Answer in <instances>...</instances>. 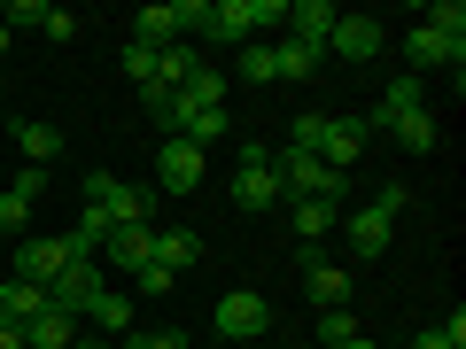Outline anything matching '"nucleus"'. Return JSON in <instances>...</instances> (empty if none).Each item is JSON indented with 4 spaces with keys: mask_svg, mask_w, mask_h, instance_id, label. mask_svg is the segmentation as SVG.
<instances>
[{
    "mask_svg": "<svg viewBox=\"0 0 466 349\" xmlns=\"http://www.w3.org/2000/svg\"><path fill=\"white\" fill-rule=\"evenodd\" d=\"M404 55H412V78H420V70H443V63H451V78H459V70H466V8H459V0L428 8V24H412Z\"/></svg>",
    "mask_w": 466,
    "mask_h": 349,
    "instance_id": "obj_1",
    "label": "nucleus"
},
{
    "mask_svg": "<svg viewBox=\"0 0 466 349\" xmlns=\"http://www.w3.org/2000/svg\"><path fill=\"white\" fill-rule=\"evenodd\" d=\"M288 148L319 155L327 171H350L358 155H366V116H296V133H288Z\"/></svg>",
    "mask_w": 466,
    "mask_h": 349,
    "instance_id": "obj_2",
    "label": "nucleus"
},
{
    "mask_svg": "<svg viewBox=\"0 0 466 349\" xmlns=\"http://www.w3.org/2000/svg\"><path fill=\"white\" fill-rule=\"evenodd\" d=\"M78 194L101 225H148L156 217V186H133V179H116V171H86Z\"/></svg>",
    "mask_w": 466,
    "mask_h": 349,
    "instance_id": "obj_3",
    "label": "nucleus"
},
{
    "mask_svg": "<svg viewBox=\"0 0 466 349\" xmlns=\"http://www.w3.org/2000/svg\"><path fill=\"white\" fill-rule=\"evenodd\" d=\"M404 202H412L404 186H381L366 210L350 217V249H358V256H381V249H389V233H397V210H404Z\"/></svg>",
    "mask_w": 466,
    "mask_h": 349,
    "instance_id": "obj_4",
    "label": "nucleus"
},
{
    "mask_svg": "<svg viewBox=\"0 0 466 349\" xmlns=\"http://www.w3.org/2000/svg\"><path fill=\"white\" fill-rule=\"evenodd\" d=\"M233 202L241 210H280V171H272V155L265 148H241V171H233Z\"/></svg>",
    "mask_w": 466,
    "mask_h": 349,
    "instance_id": "obj_5",
    "label": "nucleus"
},
{
    "mask_svg": "<svg viewBox=\"0 0 466 349\" xmlns=\"http://www.w3.org/2000/svg\"><path fill=\"white\" fill-rule=\"evenodd\" d=\"M226 342H249V334H265L272 326V303L257 295V287H233V295H218V318H210Z\"/></svg>",
    "mask_w": 466,
    "mask_h": 349,
    "instance_id": "obj_6",
    "label": "nucleus"
},
{
    "mask_svg": "<svg viewBox=\"0 0 466 349\" xmlns=\"http://www.w3.org/2000/svg\"><path fill=\"white\" fill-rule=\"evenodd\" d=\"M202 164H210V155H202L195 140H164V148H156V194H195Z\"/></svg>",
    "mask_w": 466,
    "mask_h": 349,
    "instance_id": "obj_7",
    "label": "nucleus"
},
{
    "mask_svg": "<svg viewBox=\"0 0 466 349\" xmlns=\"http://www.w3.org/2000/svg\"><path fill=\"white\" fill-rule=\"evenodd\" d=\"M63 264H70V256H63V233H55V241L39 233V241H24V249H16V272H8V280H24V287L47 295V287L63 280Z\"/></svg>",
    "mask_w": 466,
    "mask_h": 349,
    "instance_id": "obj_8",
    "label": "nucleus"
},
{
    "mask_svg": "<svg viewBox=\"0 0 466 349\" xmlns=\"http://www.w3.org/2000/svg\"><path fill=\"white\" fill-rule=\"evenodd\" d=\"M381 47H389L381 16H334V39H327V55H342V63H373Z\"/></svg>",
    "mask_w": 466,
    "mask_h": 349,
    "instance_id": "obj_9",
    "label": "nucleus"
},
{
    "mask_svg": "<svg viewBox=\"0 0 466 349\" xmlns=\"http://www.w3.org/2000/svg\"><path fill=\"white\" fill-rule=\"evenodd\" d=\"M303 295H311V311H350V272H334L319 249H303Z\"/></svg>",
    "mask_w": 466,
    "mask_h": 349,
    "instance_id": "obj_10",
    "label": "nucleus"
},
{
    "mask_svg": "<svg viewBox=\"0 0 466 349\" xmlns=\"http://www.w3.org/2000/svg\"><path fill=\"white\" fill-rule=\"evenodd\" d=\"M101 287H109V280H101L94 264H63V280L47 287V311H63V318H86V303H94Z\"/></svg>",
    "mask_w": 466,
    "mask_h": 349,
    "instance_id": "obj_11",
    "label": "nucleus"
},
{
    "mask_svg": "<svg viewBox=\"0 0 466 349\" xmlns=\"http://www.w3.org/2000/svg\"><path fill=\"white\" fill-rule=\"evenodd\" d=\"M280 39H303V47H319V55H327V39H334V8H327V0H288Z\"/></svg>",
    "mask_w": 466,
    "mask_h": 349,
    "instance_id": "obj_12",
    "label": "nucleus"
},
{
    "mask_svg": "<svg viewBox=\"0 0 466 349\" xmlns=\"http://www.w3.org/2000/svg\"><path fill=\"white\" fill-rule=\"evenodd\" d=\"M101 256H109L116 272H148V264H156V225H109Z\"/></svg>",
    "mask_w": 466,
    "mask_h": 349,
    "instance_id": "obj_13",
    "label": "nucleus"
},
{
    "mask_svg": "<svg viewBox=\"0 0 466 349\" xmlns=\"http://www.w3.org/2000/svg\"><path fill=\"white\" fill-rule=\"evenodd\" d=\"M412 109H428V78H412V70H404V78L381 94V109L366 116V133H381V125H397V116H412Z\"/></svg>",
    "mask_w": 466,
    "mask_h": 349,
    "instance_id": "obj_14",
    "label": "nucleus"
},
{
    "mask_svg": "<svg viewBox=\"0 0 466 349\" xmlns=\"http://www.w3.org/2000/svg\"><path fill=\"white\" fill-rule=\"evenodd\" d=\"M156 264H164L171 280L195 272V264H202V233H195V225H164V233H156Z\"/></svg>",
    "mask_w": 466,
    "mask_h": 349,
    "instance_id": "obj_15",
    "label": "nucleus"
},
{
    "mask_svg": "<svg viewBox=\"0 0 466 349\" xmlns=\"http://www.w3.org/2000/svg\"><path fill=\"white\" fill-rule=\"evenodd\" d=\"M39 311H47V295H39V287H24V280H8V272H0V326H32Z\"/></svg>",
    "mask_w": 466,
    "mask_h": 349,
    "instance_id": "obj_16",
    "label": "nucleus"
},
{
    "mask_svg": "<svg viewBox=\"0 0 466 349\" xmlns=\"http://www.w3.org/2000/svg\"><path fill=\"white\" fill-rule=\"evenodd\" d=\"M86 326L94 334H125L133 326V295H125V287H101V295L86 303Z\"/></svg>",
    "mask_w": 466,
    "mask_h": 349,
    "instance_id": "obj_17",
    "label": "nucleus"
},
{
    "mask_svg": "<svg viewBox=\"0 0 466 349\" xmlns=\"http://www.w3.org/2000/svg\"><path fill=\"white\" fill-rule=\"evenodd\" d=\"M280 210H288V225H296L303 249H319V233H334V217H342L334 202H280Z\"/></svg>",
    "mask_w": 466,
    "mask_h": 349,
    "instance_id": "obj_18",
    "label": "nucleus"
},
{
    "mask_svg": "<svg viewBox=\"0 0 466 349\" xmlns=\"http://www.w3.org/2000/svg\"><path fill=\"white\" fill-rule=\"evenodd\" d=\"M381 133H389V140H397V148H404V155H428V148H435V140H443V133H435V116H428V109H412V116H397V125H381Z\"/></svg>",
    "mask_w": 466,
    "mask_h": 349,
    "instance_id": "obj_19",
    "label": "nucleus"
},
{
    "mask_svg": "<svg viewBox=\"0 0 466 349\" xmlns=\"http://www.w3.org/2000/svg\"><path fill=\"white\" fill-rule=\"evenodd\" d=\"M70 342H78V318H63V311H39L24 326V349H70Z\"/></svg>",
    "mask_w": 466,
    "mask_h": 349,
    "instance_id": "obj_20",
    "label": "nucleus"
},
{
    "mask_svg": "<svg viewBox=\"0 0 466 349\" xmlns=\"http://www.w3.org/2000/svg\"><path fill=\"white\" fill-rule=\"evenodd\" d=\"M272 63H280V78H319V63H327V55L319 47H303V39H272Z\"/></svg>",
    "mask_w": 466,
    "mask_h": 349,
    "instance_id": "obj_21",
    "label": "nucleus"
},
{
    "mask_svg": "<svg viewBox=\"0 0 466 349\" xmlns=\"http://www.w3.org/2000/svg\"><path fill=\"white\" fill-rule=\"evenodd\" d=\"M16 148H24V164L47 171L55 155H63V133H55V125H16Z\"/></svg>",
    "mask_w": 466,
    "mask_h": 349,
    "instance_id": "obj_22",
    "label": "nucleus"
},
{
    "mask_svg": "<svg viewBox=\"0 0 466 349\" xmlns=\"http://www.w3.org/2000/svg\"><path fill=\"white\" fill-rule=\"evenodd\" d=\"M195 70H202V55L187 47V39H179V47H164V70H156V94H179V85L195 78Z\"/></svg>",
    "mask_w": 466,
    "mask_h": 349,
    "instance_id": "obj_23",
    "label": "nucleus"
},
{
    "mask_svg": "<svg viewBox=\"0 0 466 349\" xmlns=\"http://www.w3.org/2000/svg\"><path fill=\"white\" fill-rule=\"evenodd\" d=\"M156 70H164V47H140V39H125V78H133L140 94H156Z\"/></svg>",
    "mask_w": 466,
    "mask_h": 349,
    "instance_id": "obj_24",
    "label": "nucleus"
},
{
    "mask_svg": "<svg viewBox=\"0 0 466 349\" xmlns=\"http://www.w3.org/2000/svg\"><path fill=\"white\" fill-rule=\"evenodd\" d=\"M241 78H249V85H280V63H272V39H249V47H241Z\"/></svg>",
    "mask_w": 466,
    "mask_h": 349,
    "instance_id": "obj_25",
    "label": "nucleus"
},
{
    "mask_svg": "<svg viewBox=\"0 0 466 349\" xmlns=\"http://www.w3.org/2000/svg\"><path fill=\"white\" fill-rule=\"evenodd\" d=\"M350 334H358V318H350V311H319V342H327V349H342Z\"/></svg>",
    "mask_w": 466,
    "mask_h": 349,
    "instance_id": "obj_26",
    "label": "nucleus"
},
{
    "mask_svg": "<svg viewBox=\"0 0 466 349\" xmlns=\"http://www.w3.org/2000/svg\"><path fill=\"white\" fill-rule=\"evenodd\" d=\"M412 349H466V318L451 311V326H435V334H420Z\"/></svg>",
    "mask_w": 466,
    "mask_h": 349,
    "instance_id": "obj_27",
    "label": "nucleus"
},
{
    "mask_svg": "<svg viewBox=\"0 0 466 349\" xmlns=\"http://www.w3.org/2000/svg\"><path fill=\"white\" fill-rule=\"evenodd\" d=\"M8 194H16V202H24V210H32V202H39V194H47V171H39V164H24V171H16V186H8Z\"/></svg>",
    "mask_w": 466,
    "mask_h": 349,
    "instance_id": "obj_28",
    "label": "nucleus"
},
{
    "mask_svg": "<svg viewBox=\"0 0 466 349\" xmlns=\"http://www.w3.org/2000/svg\"><path fill=\"white\" fill-rule=\"evenodd\" d=\"M39 32H47L55 47H70V39H78V16H70V8H47V24H39Z\"/></svg>",
    "mask_w": 466,
    "mask_h": 349,
    "instance_id": "obj_29",
    "label": "nucleus"
},
{
    "mask_svg": "<svg viewBox=\"0 0 466 349\" xmlns=\"http://www.w3.org/2000/svg\"><path fill=\"white\" fill-rule=\"evenodd\" d=\"M24 217H32V210H24V202L0 186V241H8V233H24Z\"/></svg>",
    "mask_w": 466,
    "mask_h": 349,
    "instance_id": "obj_30",
    "label": "nucleus"
},
{
    "mask_svg": "<svg viewBox=\"0 0 466 349\" xmlns=\"http://www.w3.org/2000/svg\"><path fill=\"white\" fill-rule=\"evenodd\" d=\"M133 349H195V342H187L179 326H164V334H133Z\"/></svg>",
    "mask_w": 466,
    "mask_h": 349,
    "instance_id": "obj_31",
    "label": "nucleus"
},
{
    "mask_svg": "<svg viewBox=\"0 0 466 349\" xmlns=\"http://www.w3.org/2000/svg\"><path fill=\"white\" fill-rule=\"evenodd\" d=\"M0 24H32V32H39V24H47V8H39V0H16V8H8Z\"/></svg>",
    "mask_w": 466,
    "mask_h": 349,
    "instance_id": "obj_32",
    "label": "nucleus"
},
{
    "mask_svg": "<svg viewBox=\"0 0 466 349\" xmlns=\"http://www.w3.org/2000/svg\"><path fill=\"white\" fill-rule=\"evenodd\" d=\"M133 280H140V295H171V272H164V264H148V272H133Z\"/></svg>",
    "mask_w": 466,
    "mask_h": 349,
    "instance_id": "obj_33",
    "label": "nucleus"
},
{
    "mask_svg": "<svg viewBox=\"0 0 466 349\" xmlns=\"http://www.w3.org/2000/svg\"><path fill=\"white\" fill-rule=\"evenodd\" d=\"M0 349H24V326H0Z\"/></svg>",
    "mask_w": 466,
    "mask_h": 349,
    "instance_id": "obj_34",
    "label": "nucleus"
},
{
    "mask_svg": "<svg viewBox=\"0 0 466 349\" xmlns=\"http://www.w3.org/2000/svg\"><path fill=\"white\" fill-rule=\"evenodd\" d=\"M70 349H109V342H101V334H78V342H70Z\"/></svg>",
    "mask_w": 466,
    "mask_h": 349,
    "instance_id": "obj_35",
    "label": "nucleus"
},
{
    "mask_svg": "<svg viewBox=\"0 0 466 349\" xmlns=\"http://www.w3.org/2000/svg\"><path fill=\"white\" fill-rule=\"evenodd\" d=\"M342 349H373V342H366V334H350V342H342Z\"/></svg>",
    "mask_w": 466,
    "mask_h": 349,
    "instance_id": "obj_36",
    "label": "nucleus"
},
{
    "mask_svg": "<svg viewBox=\"0 0 466 349\" xmlns=\"http://www.w3.org/2000/svg\"><path fill=\"white\" fill-rule=\"evenodd\" d=\"M0 55H8V24H0Z\"/></svg>",
    "mask_w": 466,
    "mask_h": 349,
    "instance_id": "obj_37",
    "label": "nucleus"
},
{
    "mask_svg": "<svg viewBox=\"0 0 466 349\" xmlns=\"http://www.w3.org/2000/svg\"><path fill=\"white\" fill-rule=\"evenodd\" d=\"M0 94H8V85H0Z\"/></svg>",
    "mask_w": 466,
    "mask_h": 349,
    "instance_id": "obj_38",
    "label": "nucleus"
}]
</instances>
